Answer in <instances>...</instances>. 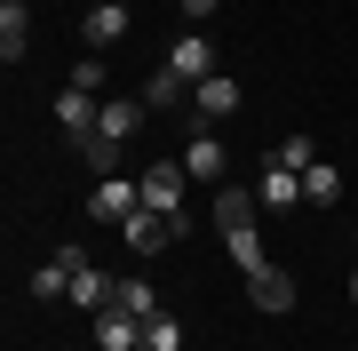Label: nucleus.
<instances>
[{
    "instance_id": "obj_11",
    "label": "nucleus",
    "mask_w": 358,
    "mask_h": 351,
    "mask_svg": "<svg viewBox=\"0 0 358 351\" xmlns=\"http://www.w3.org/2000/svg\"><path fill=\"white\" fill-rule=\"evenodd\" d=\"M247 296H255L263 312H294V280L279 272V263H263V272H247Z\"/></svg>"
},
{
    "instance_id": "obj_20",
    "label": "nucleus",
    "mask_w": 358,
    "mask_h": 351,
    "mask_svg": "<svg viewBox=\"0 0 358 351\" xmlns=\"http://www.w3.org/2000/svg\"><path fill=\"white\" fill-rule=\"evenodd\" d=\"M112 303H120V312H136V319H152V312H167V303L152 296V280H120V296H112Z\"/></svg>"
},
{
    "instance_id": "obj_16",
    "label": "nucleus",
    "mask_w": 358,
    "mask_h": 351,
    "mask_svg": "<svg viewBox=\"0 0 358 351\" xmlns=\"http://www.w3.org/2000/svg\"><path fill=\"white\" fill-rule=\"evenodd\" d=\"M263 200L255 192H239V184H215V232H231V223H255Z\"/></svg>"
},
{
    "instance_id": "obj_18",
    "label": "nucleus",
    "mask_w": 358,
    "mask_h": 351,
    "mask_svg": "<svg viewBox=\"0 0 358 351\" xmlns=\"http://www.w3.org/2000/svg\"><path fill=\"white\" fill-rule=\"evenodd\" d=\"M223 247H231V263H239V272H263V240H255V223H231V232H223Z\"/></svg>"
},
{
    "instance_id": "obj_12",
    "label": "nucleus",
    "mask_w": 358,
    "mask_h": 351,
    "mask_svg": "<svg viewBox=\"0 0 358 351\" xmlns=\"http://www.w3.org/2000/svg\"><path fill=\"white\" fill-rule=\"evenodd\" d=\"M136 128H143V96H112V104H103V120H96L103 144H128Z\"/></svg>"
},
{
    "instance_id": "obj_15",
    "label": "nucleus",
    "mask_w": 358,
    "mask_h": 351,
    "mask_svg": "<svg viewBox=\"0 0 358 351\" xmlns=\"http://www.w3.org/2000/svg\"><path fill=\"white\" fill-rule=\"evenodd\" d=\"M343 200V176H334V160H310L303 168V208H334Z\"/></svg>"
},
{
    "instance_id": "obj_23",
    "label": "nucleus",
    "mask_w": 358,
    "mask_h": 351,
    "mask_svg": "<svg viewBox=\"0 0 358 351\" xmlns=\"http://www.w3.org/2000/svg\"><path fill=\"white\" fill-rule=\"evenodd\" d=\"M80 160H88L96 176H120V144H103V136H88V144H80Z\"/></svg>"
},
{
    "instance_id": "obj_19",
    "label": "nucleus",
    "mask_w": 358,
    "mask_h": 351,
    "mask_svg": "<svg viewBox=\"0 0 358 351\" xmlns=\"http://www.w3.org/2000/svg\"><path fill=\"white\" fill-rule=\"evenodd\" d=\"M183 96H192V80H183V72H152V80H143V104H152V112H167V104H183Z\"/></svg>"
},
{
    "instance_id": "obj_14",
    "label": "nucleus",
    "mask_w": 358,
    "mask_h": 351,
    "mask_svg": "<svg viewBox=\"0 0 358 351\" xmlns=\"http://www.w3.org/2000/svg\"><path fill=\"white\" fill-rule=\"evenodd\" d=\"M223 168H231V160H223V144H215V136H207V128H199L192 144H183V176H199V184H215Z\"/></svg>"
},
{
    "instance_id": "obj_10",
    "label": "nucleus",
    "mask_w": 358,
    "mask_h": 351,
    "mask_svg": "<svg viewBox=\"0 0 358 351\" xmlns=\"http://www.w3.org/2000/svg\"><path fill=\"white\" fill-rule=\"evenodd\" d=\"M192 112H207V120H223V112H239V80H231V72H207L199 88H192Z\"/></svg>"
},
{
    "instance_id": "obj_17",
    "label": "nucleus",
    "mask_w": 358,
    "mask_h": 351,
    "mask_svg": "<svg viewBox=\"0 0 358 351\" xmlns=\"http://www.w3.org/2000/svg\"><path fill=\"white\" fill-rule=\"evenodd\" d=\"M24 40H32V16H24V0H0V56H24Z\"/></svg>"
},
{
    "instance_id": "obj_24",
    "label": "nucleus",
    "mask_w": 358,
    "mask_h": 351,
    "mask_svg": "<svg viewBox=\"0 0 358 351\" xmlns=\"http://www.w3.org/2000/svg\"><path fill=\"white\" fill-rule=\"evenodd\" d=\"M72 88H88V96H103V56H80V64H72Z\"/></svg>"
},
{
    "instance_id": "obj_5",
    "label": "nucleus",
    "mask_w": 358,
    "mask_h": 351,
    "mask_svg": "<svg viewBox=\"0 0 358 351\" xmlns=\"http://www.w3.org/2000/svg\"><path fill=\"white\" fill-rule=\"evenodd\" d=\"M96 120H103V96H88V88H72V80H64V96H56V128H64L72 144H88Z\"/></svg>"
},
{
    "instance_id": "obj_9",
    "label": "nucleus",
    "mask_w": 358,
    "mask_h": 351,
    "mask_svg": "<svg viewBox=\"0 0 358 351\" xmlns=\"http://www.w3.org/2000/svg\"><path fill=\"white\" fill-rule=\"evenodd\" d=\"M167 72H183V80H192V88H199V80H207V72H215V48H207V40H199V32H183V40H176V48H167Z\"/></svg>"
},
{
    "instance_id": "obj_8",
    "label": "nucleus",
    "mask_w": 358,
    "mask_h": 351,
    "mask_svg": "<svg viewBox=\"0 0 358 351\" xmlns=\"http://www.w3.org/2000/svg\"><path fill=\"white\" fill-rule=\"evenodd\" d=\"M96 351H143V319L136 312H96Z\"/></svg>"
},
{
    "instance_id": "obj_3",
    "label": "nucleus",
    "mask_w": 358,
    "mask_h": 351,
    "mask_svg": "<svg viewBox=\"0 0 358 351\" xmlns=\"http://www.w3.org/2000/svg\"><path fill=\"white\" fill-rule=\"evenodd\" d=\"M80 263H88V256H80V240H64V247H56V256L40 263V272H32V296H40V303H56V296H72V280H80Z\"/></svg>"
},
{
    "instance_id": "obj_1",
    "label": "nucleus",
    "mask_w": 358,
    "mask_h": 351,
    "mask_svg": "<svg viewBox=\"0 0 358 351\" xmlns=\"http://www.w3.org/2000/svg\"><path fill=\"white\" fill-rule=\"evenodd\" d=\"M183 184H192V176H183V160H159V168H143V176H136V192H143V208L176 216V232L192 240V216H183Z\"/></svg>"
},
{
    "instance_id": "obj_2",
    "label": "nucleus",
    "mask_w": 358,
    "mask_h": 351,
    "mask_svg": "<svg viewBox=\"0 0 358 351\" xmlns=\"http://www.w3.org/2000/svg\"><path fill=\"white\" fill-rule=\"evenodd\" d=\"M128 25H136L128 0H96V8L80 16V40H88V48H120V40H128Z\"/></svg>"
},
{
    "instance_id": "obj_22",
    "label": "nucleus",
    "mask_w": 358,
    "mask_h": 351,
    "mask_svg": "<svg viewBox=\"0 0 358 351\" xmlns=\"http://www.w3.org/2000/svg\"><path fill=\"white\" fill-rule=\"evenodd\" d=\"M271 160H279V168H294V176H303L310 160H319V144H310V136H287V144H279V152H271Z\"/></svg>"
},
{
    "instance_id": "obj_4",
    "label": "nucleus",
    "mask_w": 358,
    "mask_h": 351,
    "mask_svg": "<svg viewBox=\"0 0 358 351\" xmlns=\"http://www.w3.org/2000/svg\"><path fill=\"white\" fill-rule=\"evenodd\" d=\"M136 208H143V192H136V176H103L96 192H88V216H96V223H128Z\"/></svg>"
},
{
    "instance_id": "obj_13",
    "label": "nucleus",
    "mask_w": 358,
    "mask_h": 351,
    "mask_svg": "<svg viewBox=\"0 0 358 351\" xmlns=\"http://www.w3.org/2000/svg\"><path fill=\"white\" fill-rule=\"evenodd\" d=\"M112 296H120V287H112V280H103V272H96V263H80V280H72V296H64V303H80V312H88V319H96V312H112Z\"/></svg>"
},
{
    "instance_id": "obj_6",
    "label": "nucleus",
    "mask_w": 358,
    "mask_h": 351,
    "mask_svg": "<svg viewBox=\"0 0 358 351\" xmlns=\"http://www.w3.org/2000/svg\"><path fill=\"white\" fill-rule=\"evenodd\" d=\"M120 240H128L136 256H159V247H167V240H183V232H176V216H159V208H136L128 223H120Z\"/></svg>"
},
{
    "instance_id": "obj_7",
    "label": "nucleus",
    "mask_w": 358,
    "mask_h": 351,
    "mask_svg": "<svg viewBox=\"0 0 358 351\" xmlns=\"http://www.w3.org/2000/svg\"><path fill=\"white\" fill-rule=\"evenodd\" d=\"M255 200H263L271 216L303 208V176H294V168H279V160H263V184H255Z\"/></svg>"
},
{
    "instance_id": "obj_25",
    "label": "nucleus",
    "mask_w": 358,
    "mask_h": 351,
    "mask_svg": "<svg viewBox=\"0 0 358 351\" xmlns=\"http://www.w3.org/2000/svg\"><path fill=\"white\" fill-rule=\"evenodd\" d=\"M183 16H192V25H207V16H215V0H183Z\"/></svg>"
},
{
    "instance_id": "obj_26",
    "label": "nucleus",
    "mask_w": 358,
    "mask_h": 351,
    "mask_svg": "<svg viewBox=\"0 0 358 351\" xmlns=\"http://www.w3.org/2000/svg\"><path fill=\"white\" fill-rule=\"evenodd\" d=\"M350 303H358V272H350Z\"/></svg>"
},
{
    "instance_id": "obj_21",
    "label": "nucleus",
    "mask_w": 358,
    "mask_h": 351,
    "mask_svg": "<svg viewBox=\"0 0 358 351\" xmlns=\"http://www.w3.org/2000/svg\"><path fill=\"white\" fill-rule=\"evenodd\" d=\"M143 351H183V327H176V312H152V319H143Z\"/></svg>"
}]
</instances>
